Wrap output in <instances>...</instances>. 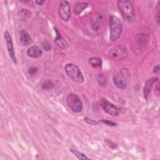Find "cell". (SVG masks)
<instances>
[{
    "label": "cell",
    "instance_id": "obj_1",
    "mask_svg": "<svg viewBox=\"0 0 160 160\" xmlns=\"http://www.w3.org/2000/svg\"><path fill=\"white\" fill-rule=\"evenodd\" d=\"M119 9L123 18L128 22H133L135 19V12L132 4L129 1L122 0L118 1Z\"/></svg>",
    "mask_w": 160,
    "mask_h": 160
},
{
    "label": "cell",
    "instance_id": "obj_2",
    "mask_svg": "<svg viewBox=\"0 0 160 160\" xmlns=\"http://www.w3.org/2000/svg\"><path fill=\"white\" fill-rule=\"evenodd\" d=\"M109 38L111 41H115L118 39L122 31V26L120 19L111 15L109 17Z\"/></svg>",
    "mask_w": 160,
    "mask_h": 160
},
{
    "label": "cell",
    "instance_id": "obj_3",
    "mask_svg": "<svg viewBox=\"0 0 160 160\" xmlns=\"http://www.w3.org/2000/svg\"><path fill=\"white\" fill-rule=\"evenodd\" d=\"M64 69L68 77L74 81L78 83H82L84 82V76L76 65L72 63H68L66 64Z\"/></svg>",
    "mask_w": 160,
    "mask_h": 160
},
{
    "label": "cell",
    "instance_id": "obj_4",
    "mask_svg": "<svg viewBox=\"0 0 160 160\" xmlns=\"http://www.w3.org/2000/svg\"><path fill=\"white\" fill-rule=\"evenodd\" d=\"M68 106L74 112H78L82 109V103L80 98L74 94H69L66 98Z\"/></svg>",
    "mask_w": 160,
    "mask_h": 160
},
{
    "label": "cell",
    "instance_id": "obj_5",
    "mask_svg": "<svg viewBox=\"0 0 160 160\" xmlns=\"http://www.w3.org/2000/svg\"><path fill=\"white\" fill-rule=\"evenodd\" d=\"M129 76L128 69L123 68L121 69V72L116 74L113 76V82L115 85L119 89H126L127 87L126 78Z\"/></svg>",
    "mask_w": 160,
    "mask_h": 160
},
{
    "label": "cell",
    "instance_id": "obj_6",
    "mask_svg": "<svg viewBox=\"0 0 160 160\" xmlns=\"http://www.w3.org/2000/svg\"><path fill=\"white\" fill-rule=\"evenodd\" d=\"M128 55V51L125 46H117L109 51V56L114 59H121Z\"/></svg>",
    "mask_w": 160,
    "mask_h": 160
},
{
    "label": "cell",
    "instance_id": "obj_7",
    "mask_svg": "<svg viewBox=\"0 0 160 160\" xmlns=\"http://www.w3.org/2000/svg\"><path fill=\"white\" fill-rule=\"evenodd\" d=\"M59 14L61 19L64 21H68L71 18V8L69 2L62 1L59 7Z\"/></svg>",
    "mask_w": 160,
    "mask_h": 160
},
{
    "label": "cell",
    "instance_id": "obj_8",
    "mask_svg": "<svg viewBox=\"0 0 160 160\" xmlns=\"http://www.w3.org/2000/svg\"><path fill=\"white\" fill-rule=\"evenodd\" d=\"M100 104L104 111L109 115L112 116H116L119 114V112L118 108L111 102L108 101L107 99L104 98L101 99L100 100Z\"/></svg>",
    "mask_w": 160,
    "mask_h": 160
},
{
    "label": "cell",
    "instance_id": "obj_9",
    "mask_svg": "<svg viewBox=\"0 0 160 160\" xmlns=\"http://www.w3.org/2000/svg\"><path fill=\"white\" fill-rule=\"evenodd\" d=\"M149 38V29L146 26L139 28L137 34V42L139 46H144L146 44Z\"/></svg>",
    "mask_w": 160,
    "mask_h": 160
},
{
    "label": "cell",
    "instance_id": "obj_10",
    "mask_svg": "<svg viewBox=\"0 0 160 160\" xmlns=\"http://www.w3.org/2000/svg\"><path fill=\"white\" fill-rule=\"evenodd\" d=\"M4 38L6 42V45H7V49H8V51L9 53V56L11 57V59L12 60V61L16 64V56H15V52H14V47H13V43H12V38L11 36L10 35V34L8 32L6 31L4 32Z\"/></svg>",
    "mask_w": 160,
    "mask_h": 160
},
{
    "label": "cell",
    "instance_id": "obj_11",
    "mask_svg": "<svg viewBox=\"0 0 160 160\" xmlns=\"http://www.w3.org/2000/svg\"><path fill=\"white\" fill-rule=\"evenodd\" d=\"M157 81H158V78H149L148 80H146V81L145 82L143 93H144V96L146 98V99H148V98L149 95V93L151 92V90L154 84L156 83Z\"/></svg>",
    "mask_w": 160,
    "mask_h": 160
},
{
    "label": "cell",
    "instance_id": "obj_12",
    "mask_svg": "<svg viewBox=\"0 0 160 160\" xmlns=\"http://www.w3.org/2000/svg\"><path fill=\"white\" fill-rule=\"evenodd\" d=\"M27 54L28 56L32 58H39L42 55V51L40 47L38 46H32L28 48Z\"/></svg>",
    "mask_w": 160,
    "mask_h": 160
},
{
    "label": "cell",
    "instance_id": "obj_13",
    "mask_svg": "<svg viewBox=\"0 0 160 160\" xmlns=\"http://www.w3.org/2000/svg\"><path fill=\"white\" fill-rule=\"evenodd\" d=\"M54 30L56 32V38L54 40V42L58 46L62 49H67L68 48V43L67 41L62 37L60 32L58 31V30L54 28Z\"/></svg>",
    "mask_w": 160,
    "mask_h": 160
},
{
    "label": "cell",
    "instance_id": "obj_14",
    "mask_svg": "<svg viewBox=\"0 0 160 160\" xmlns=\"http://www.w3.org/2000/svg\"><path fill=\"white\" fill-rule=\"evenodd\" d=\"M91 27L94 31L99 30L101 25L102 24V17L101 15H97L92 18L90 21Z\"/></svg>",
    "mask_w": 160,
    "mask_h": 160
},
{
    "label": "cell",
    "instance_id": "obj_15",
    "mask_svg": "<svg viewBox=\"0 0 160 160\" xmlns=\"http://www.w3.org/2000/svg\"><path fill=\"white\" fill-rule=\"evenodd\" d=\"M20 40L21 42L26 46H28L32 42L31 38L30 37L29 34L24 30H22L20 32Z\"/></svg>",
    "mask_w": 160,
    "mask_h": 160
},
{
    "label": "cell",
    "instance_id": "obj_16",
    "mask_svg": "<svg viewBox=\"0 0 160 160\" xmlns=\"http://www.w3.org/2000/svg\"><path fill=\"white\" fill-rule=\"evenodd\" d=\"M89 64L94 68L101 67L102 65V60L98 57H92L88 60Z\"/></svg>",
    "mask_w": 160,
    "mask_h": 160
},
{
    "label": "cell",
    "instance_id": "obj_17",
    "mask_svg": "<svg viewBox=\"0 0 160 160\" xmlns=\"http://www.w3.org/2000/svg\"><path fill=\"white\" fill-rule=\"evenodd\" d=\"M31 12L26 9H21L19 11L18 16H19V19H21L22 21H26L28 18L31 17Z\"/></svg>",
    "mask_w": 160,
    "mask_h": 160
},
{
    "label": "cell",
    "instance_id": "obj_18",
    "mask_svg": "<svg viewBox=\"0 0 160 160\" xmlns=\"http://www.w3.org/2000/svg\"><path fill=\"white\" fill-rule=\"evenodd\" d=\"M88 4L86 2H79L77 3L74 8V11L76 14H80L84 9H85L88 7Z\"/></svg>",
    "mask_w": 160,
    "mask_h": 160
},
{
    "label": "cell",
    "instance_id": "obj_19",
    "mask_svg": "<svg viewBox=\"0 0 160 160\" xmlns=\"http://www.w3.org/2000/svg\"><path fill=\"white\" fill-rule=\"evenodd\" d=\"M71 151L72 152V153L73 154H74L79 159H89V158H88V156H86L84 154L76 151V150H74V149H71Z\"/></svg>",
    "mask_w": 160,
    "mask_h": 160
},
{
    "label": "cell",
    "instance_id": "obj_20",
    "mask_svg": "<svg viewBox=\"0 0 160 160\" xmlns=\"http://www.w3.org/2000/svg\"><path fill=\"white\" fill-rule=\"evenodd\" d=\"M98 81L99 86H105L107 83L106 78L102 74L99 75L98 78Z\"/></svg>",
    "mask_w": 160,
    "mask_h": 160
},
{
    "label": "cell",
    "instance_id": "obj_21",
    "mask_svg": "<svg viewBox=\"0 0 160 160\" xmlns=\"http://www.w3.org/2000/svg\"><path fill=\"white\" fill-rule=\"evenodd\" d=\"M52 87H53V84L50 81H47V82H44L42 86V88L45 90L51 89Z\"/></svg>",
    "mask_w": 160,
    "mask_h": 160
},
{
    "label": "cell",
    "instance_id": "obj_22",
    "mask_svg": "<svg viewBox=\"0 0 160 160\" xmlns=\"http://www.w3.org/2000/svg\"><path fill=\"white\" fill-rule=\"evenodd\" d=\"M84 121H85L88 124H90V125H96V124H98V121H95V120H92V119H90V118H88V117L84 118Z\"/></svg>",
    "mask_w": 160,
    "mask_h": 160
},
{
    "label": "cell",
    "instance_id": "obj_23",
    "mask_svg": "<svg viewBox=\"0 0 160 160\" xmlns=\"http://www.w3.org/2000/svg\"><path fill=\"white\" fill-rule=\"evenodd\" d=\"M100 121L101 122L108 125V126H116V123L107 120V119H101Z\"/></svg>",
    "mask_w": 160,
    "mask_h": 160
},
{
    "label": "cell",
    "instance_id": "obj_24",
    "mask_svg": "<svg viewBox=\"0 0 160 160\" xmlns=\"http://www.w3.org/2000/svg\"><path fill=\"white\" fill-rule=\"evenodd\" d=\"M42 46L43 49H45L47 51H48L51 49V46H50L49 43L47 41H43L42 43Z\"/></svg>",
    "mask_w": 160,
    "mask_h": 160
},
{
    "label": "cell",
    "instance_id": "obj_25",
    "mask_svg": "<svg viewBox=\"0 0 160 160\" xmlns=\"http://www.w3.org/2000/svg\"><path fill=\"white\" fill-rule=\"evenodd\" d=\"M37 71H38V68H36V67H31V68H30L29 69L28 72H29V74L30 75L33 76V75H34L36 73Z\"/></svg>",
    "mask_w": 160,
    "mask_h": 160
},
{
    "label": "cell",
    "instance_id": "obj_26",
    "mask_svg": "<svg viewBox=\"0 0 160 160\" xmlns=\"http://www.w3.org/2000/svg\"><path fill=\"white\" fill-rule=\"evenodd\" d=\"M159 2L158 4V7H157V11H156V13L155 14V18L158 22V24L159 23Z\"/></svg>",
    "mask_w": 160,
    "mask_h": 160
},
{
    "label": "cell",
    "instance_id": "obj_27",
    "mask_svg": "<svg viewBox=\"0 0 160 160\" xmlns=\"http://www.w3.org/2000/svg\"><path fill=\"white\" fill-rule=\"evenodd\" d=\"M153 72L155 73H158L159 72V65H157L156 66L154 67Z\"/></svg>",
    "mask_w": 160,
    "mask_h": 160
},
{
    "label": "cell",
    "instance_id": "obj_28",
    "mask_svg": "<svg viewBox=\"0 0 160 160\" xmlns=\"http://www.w3.org/2000/svg\"><path fill=\"white\" fill-rule=\"evenodd\" d=\"M45 2H46L45 1H39V0L36 1V3L38 5H42Z\"/></svg>",
    "mask_w": 160,
    "mask_h": 160
}]
</instances>
